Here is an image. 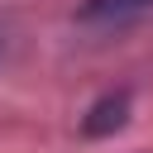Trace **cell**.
Here are the masks:
<instances>
[{
	"label": "cell",
	"instance_id": "cell-3",
	"mask_svg": "<svg viewBox=\"0 0 153 153\" xmlns=\"http://www.w3.org/2000/svg\"><path fill=\"white\" fill-rule=\"evenodd\" d=\"M5 43H10V29L0 24V57H5Z\"/></svg>",
	"mask_w": 153,
	"mask_h": 153
},
{
	"label": "cell",
	"instance_id": "cell-2",
	"mask_svg": "<svg viewBox=\"0 0 153 153\" xmlns=\"http://www.w3.org/2000/svg\"><path fill=\"white\" fill-rule=\"evenodd\" d=\"M124 110H129V91H115V96L96 100L91 115H86V134H110V129H120V124H124Z\"/></svg>",
	"mask_w": 153,
	"mask_h": 153
},
{
	"label": "cell",
	"instance_id": "cell-1",
	"mask_svg": "<svg viewBox=\"0 0 153 153\" xmlns=\"http://www.w3.org/2000/svg\"><path fill=\"white\" fill-rule=\"evenodd\" d=\"M153 0H81V24H129L139 14H148Z\"/></svg>",
	"mask_w": 153,
	"mask_h": 153
}]
</instances>
